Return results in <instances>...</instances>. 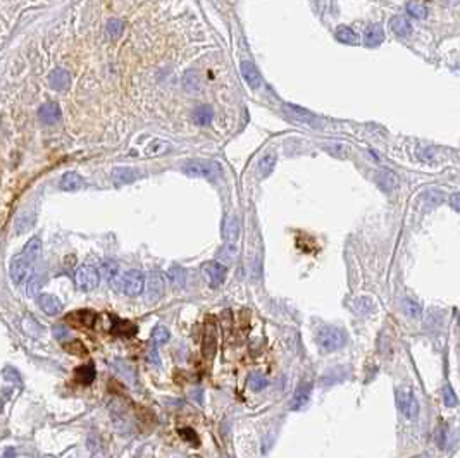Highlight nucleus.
<instances>
[{
  "instance_id": "1",
  "label": "nucleus",
  "mask_w": 460,
  "mask_h": 458,
  "mask_svg": "<svg viewBox=\"0 0 460 458\" xmlns=\"http://www.w3.org/2000/svg\"><path fill=\"white\" fill-rule=\"evenodd\" d=\"M109 285L116 293H124L128 296H138L143 291L145 276H143L141 270L131 269V270H128V272H124L123 276L114 277Z\"/></svg>"
},
{
  "instance_id": "2",
  "label": "nucleus",
  "mask_w": 460,
  "mask_h": 458,
  "mask_svg": "<svg viewBox=\"0 0 460 458\" xmlns=\"http://www.w3.org/2000/svg\"><path fill=\"white\" fill-rule=\"evenodd\" d=\"M346 343V334L340 327L326 326L317 333V344L324 351H335Z\"/></svg>"
},
{
  "instance_id": "3",
  "label": "nucleus",
  "mask_w": 460,
  "mask_h": 458,
  "mask_svg": "<svg viewBox=\"0 0 460 458\" xmlns=\"http://www.w3.org/2000/svg\"><path fill=\"white\" fill-rule=\"evenodd\" d=\"M33 260H29L28 257L19 254L16 255L14 259L11 260V265H9V276H11V281L14 283L16 286H21L31 277L33 274Z\"/></svg>"
},
{
  "instance_id": "4",
  "label": "nucleus",
  "mask_w": 460,
  "mask_h": 458,
  "mask_svg": "<svg viewBox=\"0 0 460 458\" xmlns=\"http://www.w3.org/2000/svg\"><path fill=\"white\" fill-rule=\"evenodd\" d=\"M183 172L190 178H205V180H216L219 176V164L214 160H190L185 164Z\"/></svg>"
},
{
  "instance_id": "5",
  "label": "nucleus",
  "mask_w": 460,
  "mask_h": 458,
  "mask_svg": "<svg viewBox=\"0 0 460 458\" xmlns=\"http://www.w3.org/2000/svg\"><path fill=\"white\" fill-rule=\"evenodd\" d=\"M397 407L400 413L409 420H414L419 415V401L410 387H400L397 390Z\"/></svg>"
},
{
  "instance_id": "6",
  "label": "nucleus",
  "mask_w": 460,
  "mask_h": 458,
  "mask_svg": "<svg viewBox=\"0 0 460 458\" xmlns=\"http://www.w3.org/2000/svg\"><path fill=\"white\" fill-rule=\"evenodd\" d=\"M75 281H76L78 290L88 293V291H93L95 288L98 286V283H100V274H98V270L95 269L93 265L85 264L76 270Z\"/></svg>"
},
{
  "instance_id": "7",
  "label": "nucleus",
  "mask_w": 460,
  "mask_h": 458,
  "mask_svg": "<svg viewBox=\"0 0 460 458\" xmlns=\"http://www.w3.org/2000/svg\"><path fill=\"white\" fill-rule=\"evenodd\" d=\"M164 293V279L162 274L157 272V270H152L147 277V295L145 300L149 303H155L157 300L162 296Z\"/></svg>"
},
{
  "instance_id": "8",
  "label": "nucleus",
  "mask_w": 460,
  "mask_h": 458,
  "mask_svg": "<svg viewBox=\"0 0 460 458\" xmlns=\"http://www.w3.org/2000/svg\"><path fill=\"white\" fill-rule=\"evenodd\" d=\"M203 277L207 279L210 286H221L226 279V267L219 262H207L202 267Z\"/></svg>"
},
{
  "instance_id": "9",
  "label": "nucleus",
  "mask_w": 460,
  "mask_h": 458,
  "mask_svg": "<svg viewBox=\"0 0 460 458\" xmlns=\"http://www.w3.org/2000/svg\"><path fill=\"white\" fill-rule=\"evenodd\" d=\"M310 395H312V384L310 382L302 384L297 391H295L293 398H292V401H290V410L297 412V410L305 408L307 405H309V401H310Z\"/></svg>"
},
{
  "instance_id": "10",
  "label": "nucleus",
  "mask_w": 460,
  "mask_h": 458,
  "mask_svg": "<svg viewBox=\"0 0 460 458\" xmlns=\"http://www.w3.org/2000/svg\"><path fill=\"white\" fill-rule=\"evenodd\" d=\"M38 305L47 315H57V313L62 310V302L57 298L55 295L50 293H42L38 295Z\"/></svg>"
},
{
  "instance_id": "11",
  "label": "nucleus",
  "mask_w": 460,
  "mask_h": 458,
  "mask_svg": "<svg viewBox=\"0 0 460 458\" xmlns=\"http://www.w3.org/2000/svg\"><path fill=\"white\" fill-rule=\"evenodd\" d=\"M240 69H241L243 80L246 81V85H249L250 88L257 90L259 86L262 85V76H260L259 69L255 67V65L252 64V62H249V60H245V62H241Z\"/></svg>"
},
{
  "instance_id": "12",
  "label": "nucleus",
  "mask_w": 460,
  "mask_h": 458,
  "mask_svg": "<svg viewBox=\"0 0 460 458\" xmlns=\"http://www.w3.org/2000/svg\"><path fill=\"white\" fill-rule=\"evenodd\" d=\"M60 109L57 103L54 102H47L43 103L40 107V111H38V117H40V121L43 124H55L60 121Z\"/></svg>"
},
{
  "instance_id": "13",
  "label": "nucleus",
  "mask_w": 460,
  "mask_h": 458,
  "mask_svg": "<svg viewBox=\"0 0 460 458\" xmlns=\"http://www.w3.org/2000/svg\"><path fill=\"white\" fill-rule=\"evenodd\" d=\"M69 81H71V78H69V73L66 71V69H62V67L54 69V71L49 74V85L54 90H57V91L66 90L67 85H69Z\"/></svg>"
},
{
  "instance_id": "14",
  "label": "nucleus",
  "mask_w": 460,
  "mask_h": 458,
  "mask_svg": "<svg viewBox=\"0 0 460 458\" xmlns=\"http://www.w3.org/2000/svg\"><path fill=\"white\" fill-rule=\"evenodd\" d=\"M384 40V31L379 24H369L364 29V43L367 47H376Z\"/></svg>"
},
{
  "instance_id": "15",
  "label": "nucleus",
  "mask_w": 460,
  "mask_h": 458,
  "mask_svg": "<svg viewBox=\"0 0 460 458\" xmlns=\"http://www.w3.org/2000/svg\"><path fill=\"white\" fill-rule=\"evenodd\" d=\"M45 281H47L45 274H31V277L26 281V295H28L29 298L38 296L40 295L43 285H45Z\"/></svg>"
},
{
  "instance_id": "16",
  "label": "nucleus",
  "mask_w": 460,
  "mask_h": 458,
  "mask_svg": "<svg viewBox=\"0 0 460 458\" xmlns=\"http://www.w3.org/2000/svg\"><path fill=\"white\" fill-rule=\"evenodd\" d=\"M59 186L64 191H76L83 186V180H81V176L78 172H66L62 176V180H60Z\"/></svg>"
},
{
  "instance_id": "17",
  "label": "nucleus",
  "mask_w": 460,
  "mask_h": 458,
  "mask_svg": "<svg viewBox=\"0 0 460 458\" xmlns=\"http://www.w3.org/2000/svg\"><path fill=\"white\" fill-rule=\"evenodd\" d=\"M202 350L205 359H212L216 353V333H214V326H207L205 334H203V343H202Z\"/></svg>"
},
{
  "instance_id": "18",
  "label": "nucleus",
  "mask_w": 460,
  "mask_h": 458,
  "mask_svg": "<svg viewBox=\"0 0 460 458\" xmlns=\"http://www.w3.org/2000/svg\"><path fill=\"white\" fill-rule=\"evenodd\" d=\"M240 222H238L236 217H228L226 221H224V228H223V234L224 238L228 239V241H236L238 238H240Z\"/></svg>"
},
{
  "instance_id": "19",
  "label": "nucleus",
  "mask_w": 460,
  "mask_h": 458,
  "mask_svg": "<svg viewBox=\"0 0 460 458\" xmlns=\"http://www.w3.org/2000/svg\"><path fill=\"white\" fill-rule=\"evenodd\" d=\"M212 117H214V112H212V109L209 105H202V107H197L193 111L192 114V119L195 124L198 126H207L212 123Z\"/></svg>"
},
{
  "instance_id": "20",
  "label": "nucleus",
  "mask_w": 460,
  "mask_h": 458,
  "mask_svg": "<svg viewBox=\"0 0 460 458\" xmlns=\"http://www.w3.org/2000/svg\"><path fill=\"white\" fill-rule=\"evenodd\" d=\"M390 26H392L393 33H395V34H398V37H402V38H403V37H409L410 31H412L410 23L405 19V17H402V16H395V17H392V19H390Z\"/></svg>"
},
{
  "instance_id": "21",
  "label": "nucleus",
  "mask_w": 460,
  "mask_h": 458,
  "mask_svg": "<svg viewBox=\"0 0 460 458\" xmlns=\"http://www.w3.org/2000/svg\"><path fill=\"white\" fill-rule=\"evenodd\" d=\"M21 254L26 255L29 260H33V262L38 260V257L42 255V239L38 238V236H33L24 245V248H23V252H21Z\"/></svg>"
},
{
  "instance_id": "22",
  "label": "nucleus",
  "mask_w": 460,
  "mask_h": 458,
  "mask_svg": "<svg viewBox=\"0 0 460 458\" xmlns=\"http://www.w3.org/2000/svg\"><path fill=\"white\" fill-rule=\"evenodd\" d=\"M376 181H377V186H379L383 191H386V193L395 190V186H397V178H395V174L390 171H381L376 176Z\"/></svg>"
},
{
  "instance_id": "23",
  "label": "nucleus",
  "mask_w": 460,
  "mask_h": 458,
  "mask_svg": "<svg viewBox=\"0 0 460 458\" xmlns=\"http://www.w3.org/2000/svg\"><path fill=\"white\" fill-rule=\"evenodd\" d=\"M167 277L174 288H183L186 285V272H185V269L180 267V265H172V267L167 270Z\"/></svg>"
},
{
  "instance_id": "24",
  "label": "nucleus",
  "mask_w": 460,
  "mask_h": 458,
  "mask_svg": "<svg viewBox=\"0 0 460 458\" xmlns=\"http://www.w3.org/2000/svg\"><path fill=\"white\" fill-rule=\"evenodd\" d=\"M336 40L341 43H346V45H355L357 43V34H355L353 29H350L348 26H340L335 33Z\"/></svg>"
},
{
  "instance_id": "25",
  "label": "nucleus",
  "mask_w": 460,
  "mask_h": 458,
  "mask_svg": "<svg viewBox=\"0 0 460 458\" xmlns=\"http://www.w3.org/2000/svg\"><path fill=\"white\" fill-rule=\"evenodd\" d=\"M33 222H34V216L33 214H21L19 217L16 219V233L17 234H23L28 229L33 228Z\"/></svg>"
},
{
  "instance_id": "26",
  "label": "nucleus",
  "mask_w": 460,
  "mask_h": 458,
  "mask_svg": "<svg viewBox=\"0 0 460 458\" xmlns=\"http://www.w3.org/2000/svg\"><path fill=\"white\" fill-rule=\"evenodd\" d=\"M76 379L81 384H92L95 379V369L93 365H83L76 369Z\"/></svg>"
},
{
  "instance_id": "27",
  "label": "nucleus",
  "mask_w": 460,
  "mask_h": 458,
  "mask_svg": "<svg viewBox=\"0 0 460 458\" xmlns=\"http://www.w3.org/2000/svg\"><path fill=\"white\" fill-rule=\"evenodd\" d=\"M403 312H405L410 319H419L420 313H422V308H420V303L415 302V300L403 298Z\"/></svg>"
},
{
  "instance_id": "28",
  "label": "nucleus",
  "mask_w": 460,
  "mask_h": 458,
  "mask_svg": "<svg viewBox=\"0 0 460 458\" xmlns=\"http://www.w3.org/2000/svg\"><path fill=\"white\" fill-rule=\"evenodd\" d=\"M169 338H171V334H169V329L164 326H157L154 331H152V341H154L157 346L160 344H166L169 341Z\"/></svg>"
},
{
  "instance_id": "29",
  "label": "nucleus",
  "mask_w": 460,
  "mask_h": 458,
  "mask_svg": "<svg viewBox=\"0 0 460 458\" xmlns=\"http://www.w3.org/2000/svg\"><path fill=\"white\" fill-rule=\"evenodd\" d=\"M102 276L111 283L112 279L119 276V265H117L116 262H112V260L103 262L102 264Z\"/></svg>"
},
{
  "instance_id": "30",
  "label": "nucleus",
  "mask_w": 460,
  "mask_h": 458,
  "mask_svg": "<svg viewBox=\"0 0 460 458\" xmlns=\"http://www.w3.org/2000/svg\"><path fill=\"white\" fill-rule=\"evenodd\" d=\"M134 178H136V172L131 171V169H123V167H119V169H116V171H114V181L117 183V185H123V183H129V181H133Z\"/></svg>"
},
{
  "instance_id": "31",
  "label": "nucleus",
  "mask_w": 460,
  "mask_h": 458,
  "mask_svg": "<svg viewBox=\"0 0 460 458\" xmlns=\"http://www.w3.org/2000/svg\"><path fill=\"white\" fill-rule=\"evenodd\" d=\"M123 29H124V24L121 19H111L105 26V31L109 38H119L121 33H123Z\"/></svg>"
},
{
  "instance_id": "32",
  "label": "nucleus",
  "mask_w": 460,
  "mask_h": 458,
  "mask_svg": "<svg viewBox=\"0 0 460 458\" xmlns=\"http://www.w3.org/2000/svg\"><path fill=\"white\" fill-rule=\"evenodd\" d=\"M286 107H288L286 111L292 112L295 119L300 121V123H309V121H315L314 117H312L307 111H303L302 107H295V105H286Z\"/></svg>"
},
{
  "instance_id": "33",
  "label": "nucleus",
  "mask_w": 460,
  "mask_h": 458,
  "mask_svg": "<svg viewBox=\"0 0 460 458\" xmlns=\"http://www.w3.org/2000/svg\"><path fill=\"white\" fill-rule=\"evenodd\" d=\"M407 12H409L410 16L417 17V19H424V17L428 16V9L424 7L422 4H417V2L407 4Z\"/></svg>"
},
{
  "instance_id": "34",
  "label": "nucleus",
  "mask_w": 460,
  "mask_h": 458,
  "mask_svg": "<svg viewBox=\"0 0 460 458\" xmlns=\"http://www.w3.org/2000/svg\"><path fill=\"white\" fill-rule=\"evenodd\" d=\"M274 164H276V155L274 154L264 155L262 160H260V174H262V176H267V174L272 171Z\"/></svg>"
},
{
  "instance_id": "35",
  "label": "nucleus",
  "mask_w": 460,
  "mask_h": 458,
  "mask_svg": "<svg viewBox=\"0 0 460 458\" xmlns=\"http://www.w3.org/2000/svg\"><path fill=\"white\" fill-rule=\"evenodd\" d=\"M249 384L254 391H260V390H264V387L267 386V379L264 377L262 374H254V376H250Z\"/></svg>"
},
{
  "instance_id": "36",
  "label": "nucleus",
  "mask_w": 460,
  "mask_h": 458,
  "mask_svg": "<svg viewBox=\"0 0 460 458\" xmlns=\"http://www.w3.org/2000/svg\"><path fill=\"white\" fill-rule=\"evenodd\" d=\"M353 310L357 313H367L372 310V302L369 298H359L353 303Z\"/></svg>"
},
{
  "instance_id": "37",
  "label": "nucleus",
  "mask_w": 460,
  "mask_h": 458,
  "mask_svg": "<svg viewBox=\"0 0 460 458\" xmlns=\"http://www.w3.org/2000/svg\"><path fill=\"white\" fill-rule=\"evenodd\" d=\"M443 401L446 407H457L458 400H457V395L453 393L452 386H445L443 387Z\"/></svg>"
},
{
  "instance_id": "38",
  "label": "nucleus",
  "mask_w": 460,
  "mask_h": 458,
  "mask_svg": "<svg viewBox=\"0 0 460 458\" xmlns=\"http://www.w3.org/2000/svg\"><path fill=\"white\" fill-rule=\"evenodd\" d=\"M218 257H219L221 260H224V262H233L234 257H236V248H234L233 245L223 246V248H221V252L218 254Z\"/></svg>"
},
{
  "instance_id": "39",
  "label": "nucleus",
  "mask_w": 460,
  "mask_h": 458,
  "mask_svg": "<svg viewBox=\"0 0 460 458\" xmlns=\"http://www.w3.org/2000/svg\"><path fill=\"white\" fill-rule=\"evenodd\" d=\"M180 434H181V438L186 439V441H190V443L193 444V446H197V444H198L197 434H195L192 429H180Z\"/></svg>"
},
{
  "instance_id": "40",
  "label": "nucleus",
  "mask_w": 460,
  "mask_h": 458,
  "mask_svg": "<svg viewBox=\"0 0 460 458\" xmlns=\"http://www.w3.org/2000/svg\"><path fill=\"white\" fill-rule=\"evenodd\" d=\"M147 357H149V362H150V364L160 365V357H159V353H157V350H155V348H154V350H150V351H149V355H147Z\"/></svg>"
},
{
  "instance_id": "41",
  "label": "nucleus",
  "mask_w": 460,
  "mask_h": 458,
  "mask_svg": "<svg viewBox=\"0 0 460 458\" xmlns=\"http://www.w3.org/2000/svg\"><path fill=\"white\" fill-rule=\"evenodd\" d=\"M54 334L57 336V338H64V336L67 334V331H66V327L57 326V327H54Z\"/></svg>"
},
{
  "instance_id": "42",
  "label": "nucleus",
  "mask_w": 460,
  "mask_h": 458,
  "mask_svg": "<svg viewBox=\"0 0 460 458\" xmlns=\"http://www.w3.org/2000/svg\"><path fill=\"white\" fill-rule=\"evenodd\" d=\"M458 200H460V195H458V193H453V195H452V200H450V202H452L453 210H458V208H460Z\"/></svg>"
},
{
  "instance_id": "43",
  "label": "nucleus",
  "mask_w": 460,
  "mask_h": 458,
  "mask_svg": "<svg viewBox=\"0 0 460 458\" xmlns=\"http://www.w3.org/2000/svg\"><path fill=\"white\" fill-rule=\"evenodd\" d=\"M4 458H14V450H12V448H7L6 453H4Z\"/></svg>"
},
{
  "instance_id": "44",
  "label": "nucleus",
  "mask_w": 460,
  "mask_h": 458,
  "mask_svg": "<svg viewBox=\"0 0 460 458\" xmlns=\"http://www.w3.org/2000/svg\"><path fill=\"white\" fill-rule=\"evenodd\" d=\"M443 433H445V431H443V429H440V434H441V436H443ZM438 443H440V446H441V448L445 446V439H443V438L438 439Z\"/></svg>"
}]
</instances>
